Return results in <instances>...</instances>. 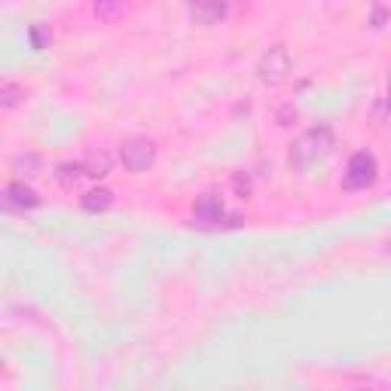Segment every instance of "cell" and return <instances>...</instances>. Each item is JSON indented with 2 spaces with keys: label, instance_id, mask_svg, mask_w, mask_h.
Segmentation results:
<instances>
[{
  "label": "cell",
  "instance_id": "11",
  "mask_svg": "<svg viewBox=\"0 0 391 391\" xmlns=\"http://www.w3.org/2000/svg\"><path fill=\"white\" fill-rule=\"evenodd\" d=\"M10 168H13L15 174L31 177V174H37V172H40V156H37V153H19V156H13Z\"/></svg>",
  "mask_w": 391,
  "mask_h": 391
},
{
  "label": "cell",
  "instance_id": "17",
  "mask_svg": "<svg viewBox=\"0 0 391 391\" xmlns=\"http://www.w3.org/2000/svg\"><path fill=\"white\" fill-rule=\"evenodd\" d=\"M385 22H388V10L382 4L373 6V28H385Z\"/></svg>",
  "mask_w": 391,
  "mask_h": 391
},
{
  "label": "cell",
  "instance_id": "15",
  "mask_svg": "<svg viewBox=\"0 0 391 391\" xmlns=\"http://www.w3.org/2000/svg\"><path fill=\"white\" fill-rule=\"evenodd\" d=\"M233 190H236L238 199H248V196H251V177H248L245 172L233 174Z\"/></svg>",
  "mask_w": 391,
  "mask_h": 391
},
{
  "label": "cell",
  "instance_id": "3",
  "mask_svg": "<svg viewBox=\"0 0 391 391\" xmlns=\"http://www.w3.org/2000/svg\"><path fill=\"white\" fill-rule=\"evenodd\" d=\"M376 174H379L376 156L367 153V150H361V153H354L349 159L342 186H345V190H367V186H373V181H376Z\"/></svg>",
  "mask_w": 391,
  "mask_h": 391
},
{
  "label": "cell",
  "instance_id": "4",
  "mask_svg": "<svg viewBox=\"0 0 391 391\" xmlns=\"http://www.w3.org/2000/svg\"><path fill=\"white\" fill-rule=\"evenodd\" d=\"M120 159H122V165L129 168V172H147L150 165H153V159H156V144L150 138H129L126 144L120 147Z\"/></svg>",
  "mask_w": 391,
  "mask_h": 391
},
{
  "label": "cell",
  "instance_id": "9",
  "mask_svg": "<svg viewBox=\"0 0 391 391\" xmlns=\"http://www.w3.org/2000/svg\"><path fill=\"white\" fill-rule=\"evenodd\" d=\"M83 177H89L86 168H83V162H61V165L56 168V181L65 186V190H74V186L83 181Z\"/></svg>",
  "mask_w": 391,
  "mask_h": 391
},
{
  "label": "cell",
  "instance_id": "5",
  "mask_svg": "<svg viewBox=\"0 0 391 391\" xmlns=\"http://www.w3.org/2000/svg\"><path fill=\"white\" fill-rule=\"evenodd\" d=\"M224 217H226V205H224L220 196L202 193L199 199L193 202V220L199 226H220V224H224Z\"/></svg>",
  "mask_w": 391,
  "mask_h": 391
},
{
  "label": "cell",
  "instance_id": "14",
  "mask_svg": "<svg viewBox=\"0 0 391 391\" xmlns=\"http://www.w3.org/2000/svg\"><path fill=\"white\" fill-rule=\"evenodd\" d=\"M297 117H300V110H297V104H293V101H284L281 108H275V122H278L281 129L293 126V122H297Z\"/></svg>",
  "mask_w": 391,
  "mask_h": 391
},
{
  "label": "cell",
  "instance_id": "8",
  "mask_svg": "<svg viewBox=\"0 0 391 391\" xmlns=\"http://www.w3.org/2000/svg\"><path fill=\"white\" fill-rule=\"evenodd\" d=\"M6 202L15 208H37L40 205V196L31 190V186H25L22 181H10L6 184Z\"/></svg>",
  "mask_w": 391,
  "mask_h": 391
},
{
  "label": "cell",
  "instance_id": "6",
  "mask_svg": "<svg viewBox=\"0 0 391 391\" xmlns=\"http://www.w3.org/2000/svg\"><path fill=\"white\" fill-rule=\"evenodd\" d=\"M190 19L196 25H217L226 19V0H190Z\"/></svg>",
  "mask_w": 391,
  "mask_h": 391
},
{
  "label": "cell",
  "instance_id": "1",
  "mask_svg": "<svg viewBox=\"0 0 391 391\" xmlns=\"http://www.w3.org/2000/svg\"><path fill=\"white\" fill-rule=\"evenodd\" d=\"M331 147H333V132L327 126L303 132V135L290 144V153H288L290 172H306L309 165H315L318 159H324L327 153H331Z\"/></svg>",
  "mask_w": 391,
  "mask_h": 391
},
{
  "label": "cell",
  "instance_id": "10",
  "mask_svg": "<svg viewBox=\"0 0 391 391\" xmlns=\"http://www.w3.org/2000/svg\"><path fill=\"white\" fill-rule=\"evenodd\" d=\"M83 168L89 177H104L110 172V156L104 150H89L86 159H83Z\"/></svg>",
  "mask_w": 391,
  "mask_h": 391
},
{
  "label": "cell",
  "instance_id": "16",
  "mask_svg": "<svg viewBox=\"0 0 391 391\" xmlns=\"http://www.w3.org/2000/svg\"><path fill=\"white\" fill-rule=\"evenodd\" d=\"M49 31L43 28V25H34L31 28V43H34V49H46V43H49Z\"/></svg>",
  "mask_w": 391,
  "mask_h": 391
},
{
  "label": "cell",
  "instance_id": "19",
  "mask_svg": "<svg viewBox=\"0 0 391 391\" xmlns=\"http://www.w3.org/2000/svg\"><path fill=\"white\" fill-rule=\"evenodd\" d=\"M385 251H388V254H391V238H388V248H385Z\"/></svg>",
  "mask_w": 391,
  "mask_h": 391
},
{
  "label": "cell",
  "instance_id": "12",
  "mask_svg": "<svg viewBox=\"0 0 391 391\" xmlns=\"http://www.w3.org/2000/svg\"><path fill=\"white\" fill-rule=\"evenodd\" d=\"M110 202H113L110 190H89L83 196V208L86 211H104V208H110Z\"/></svg>",
  "mask_w": 391,
  "mask_h": 391
},
{
  "label": "cell",
  "instance_id": "2",
  "mask_svg": "<svg viewBox=\"0 0 391 391\" xmlns=\"http://www.w3.org/2000/svg\"><path fill=\"white\" fill-rule=\"evenodd\" d=\"M288 77H290V52L284 46L266 49L260 61H257V79L263 86H281L288 83Z\"/></svg>",
  "mask_w": 391,
  "mask_h": 391
},
{
  "label": "cell",
  "instance_id": "13",
  "mask_svg": "<svg viewBox=\"0 0 391 391\" xmlns=\"http://www.w3.org/2000/svg\"><path fill=\"white\" fill-rule=\"evenodd\" d=\"M22 98H25V89H22V86L10 83V79L0 86V108H4V110H13L15 104L22 101Z\"/></svg>",
  "mask_w": 391,
  "mask_h": 391
},
{
  "label": "cell",
  "instance_id": "7",
  "mask_svg": "<svg viewBox=\"0 0 391 391\" xmlns=\"http://www.w3.org/2000/svg\"><path fill=\"white\" fill-rule=\"evenodd\" d=\"M95 19L104 22V25H113L120 19H126V15L135 10V0H95Z\"/></svg>",
  "mask_w": 391,
  "mask_h": 391
},
{
  "label": "cell",
  "instance_id": "18",
  "mask_svg": "<svg viewBox=\"0 0 391 391\" xmlns=\"http://www.w3.org/2000/svg\"><path fill=\"white\" fill-rule=\"evenodd\" d=\"M385 113H391V79H388V95H385Z\"/></svg>",
  "mask_w": 391,
  "mask_h": 391
}]
</instances>
